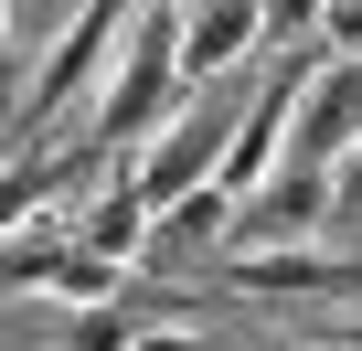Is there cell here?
<instances>
[{"instance_id":"cell-4","label":"cell","mask_w":362,"mask_h":351,"mask_svg":"<svg viewBox=\"0 0 362 351\" xmlns=\"http://www.w3.org/2000/svg\"><path fill=\"white\" fill-rule=\"evenodd\" d=\"M245 96H256V85H245ZM245 96H235V85H214L203 107H170V128L139 149V192H149V213H170L192 182H214V170H224V138H235Z\"/></svg>"},{"instance_id":"cell-9","label":"cell","mask_w":362,"mask_h":351,"mask_svg":"<svg viewBox=\"0 0 362 351\" xmlns=\"http://www.w3.org/2000/svg\"><path fill=\"white\" fill-rule=\"evenodd\" d=\"M267 43V0H181V75L214 85Z\"/></svg>"},{"instance_id":"cell-8","label":"cell","mask_w":362,"mask_h":351,"mask_svg":"<svg viewBox=\"0 0 362 351\" xmlns=\"http://www.w3.org/2000/svg\"><path fill=\"white\" fill-rule=\"evenodd\" d=\"M117 160V138H75V149H22V160H0V234H11V224H33L43 203H64L75 182H96V170Z\"/></svg>"},{"instance_id":"cell-12","label":"cell","mask_w":362,"mask_h":351,"mask_svg":"<svg viewBox=\"0 0 362 351\" xmlns=\"http://www.w3.org/2000/svg\"><path fill=\"white\" fill-rule=\"evenodd\" d=\"M320 11H330V0H267V32H277V43H309Z\"/></svg>"},{"instance_id":"cell-15","label":"cell","mask_w":362,"mask_h":351,"mask_svg":"<svg viewBox=\"0 0 362 351\" xmlns=\"http://www.w3.org/2000/svg\"><path fill=\"white\" fill-rule=\"evenodd\" d=\"M330 340H362V319H341V330H330Z\"/></svg>"},{"instance_id":"cell-13","label":"cell","mask_w":362,"mask_h":351,"mask_svg":"<svg viewBox=\"0 0 362 351\" xmlns=\"http://www.w3.org/2000/svg\"><path fill=\"white\" fill-rule=\"evenodd\" d=\"M320 32H330L341 54H362V0H330V11H320Z\"/></svg>"},{"instance_id":"cell-5","label":"cell","mask_w":362,"mask_h":351,"mask_svg":"<svg viewBox=\"0 0 362 351\" xmlns=\"http://www.w3.org/2000/svg\"><path fill=\"white\" fill-rule=\"evenodd\" d=\"M320 224H330V160H288V170H267L256 192H235L224 245H309Z\"/></svg>"},{"instance_id":"cell-10","label":"cell","mask_w":362,"mask_h":351,"mask_svg":"<svg viewBox=\"0 0 362 351\" xmlns=\"http://www.w3.org/2000/svg\"><path fill=\"white\" fill-rule=\"evenodd\" d=\"M224 224H235V192H224V182H192V192L160 213V245H181V256H214V245H224Z\"/></svg>"},{"instance_id":"cell-11","label":"cell","mask_w":362,"mask_h":351,"mask_svg":"<svg viewBox=\"0 0 362 351\" xmlns=\"http://www.w3.org/2000/svg\"><path fill=\"white\" fill-rule=\"evenodd\" d=\"M351 213H362V138L330 160V224H351Z\"/></svg>"},{"instance_id":"cell-6","label":"cell","mask_w":362,"mask_h":351,"mask_svg":"<svg viewBox=\"0 0 362 351\" xmlns=\"http://www.w3.org/2000/svg\"><path fill=\"white\" fill-rule=\"evenodd\" d=\"M224 287H245V298H362V256H320V245H224Z\"/></svg>"},{"instance_id":"cell-3","label":"cell","mask_w":362,"mask_h":351,"mask_svg":"<svg viewBox=\"0 0 362 351\" xmlns=\"http://www.w3.org/2000/svg\"><path fill=\"white\" fill-rule=\"evenodd\" d=\"M128 22H139V0H75V22L43 43V75L11 96V138H33V128H54L86 85H96V64H107V43H128Z\"/></svg>"},{"instance_id":"cell-14","label":"cell","mask_w":362,"mask_h":351,"mask_svg":"<svg viewBox=\"0 0 362 351\" xmlns=\"http://www.w3.org/2000/svg\"><path fill=\"white\" fill-rule=\"evenodd\" d=\"M0 11H11V0H0ZM0 85H11V43H0ZM11 96H22V85H11Z\"/></svg>"},{"instance_id":"cell-2","label":"cell","mask_w":362,"mask_h":351,"mask_svg":"<svg viewBox=\"0 0 362 351\" xmlns=\"http://www.w3.org/2000/svg\"><path fill=\"white\" fill-rule=\"evenodd\" d=\"M0 287H33V298L96 309V298H117V287H128V266H117V256H96V245L43 203V213H33V234H22V224L0 234Z\"/></svg>"},{"instance_id":"cell-7","label":"cell","mask_w":362,"mask_h":351,"mask_svg":"<svg viewBox=\"0 0 362 351\" xmlns=\"http://www.w3.org/2000/svg\"><path fill=\"white\" fill-rule=\"evenodd\" d=\"M362 138V54H330L309 85H298V117H288V160H341Z\"/></svg>"},{"instance_id":"cell-1","label":"cell","mask_w":362,"mask_h":351,"mask_svg":"<svg viewBox=\"0 0 362 351\" xmlns=\"http://www.w3.org/2000/svg\"><path fill=\"white\" fill-rule=\"evenodd\" d=\"M181 0H139V22H128V54H117V75H107V96H96V138H117V149H139V138H160L170 128V107H181Z\"/></svg>"}]
</instances>
